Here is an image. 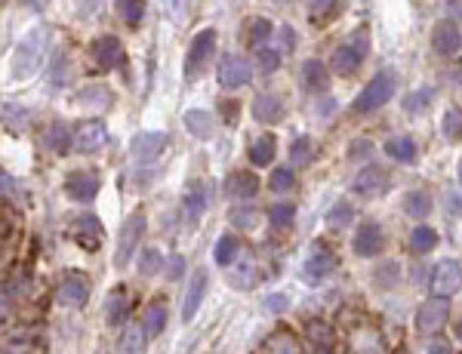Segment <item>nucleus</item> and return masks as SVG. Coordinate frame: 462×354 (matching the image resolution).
Segmentation results:
<instances>
[{
  "label": "nucleus",
  "instance_id": "f257e3e1",
  "mask_svg": "<svg viewBox=\"0 0 462 354\" xmlns=\"http://www.w3.org/2000/svg\"><path fill=\"white\" fill-rule=\"evenodd\" d=\"M47 40H49V31L47 28H35L28 37L19 40V47H16V62H13V78L16 80L31 78V74L40 68V62H44Z\"/></svg>",
  "mask_w": 462,
  "mask_h": 354
},
{
  "label": "nucleus",
  "instance_id": "f03ea898",
  "mask_svg": "<svg viewBox=\"0 0 462 354\" xmlns=\"http://www.w3.org/2000/svg\"><path fill=\"white\" fill-rule=\"evenodd\" d=\"M391 96H394V74L379 71L364 90L358 92V99L351 108H355V114H370V111H376V108H382Z\"/></svg>",
  "mask_w": 462,
  "mask_h": 354
},
{
  "label": "nucleus",
  "instance_id": "7ed1b4c3",
  "mask_svg": "<svg viewBox=\"0 0 462 354\" xmlns=\"http://www.w3.org/2000/svg\"><path fill=\"white\" fill-rule=\"evenodd\" d=\"M364 49H367V35L364 28L355 35V40H348V44H339L333 49L330 56V65L333 71L339 74V78H348V74H355L360 68V62H364Z\"/></svg>",
  "mask_w": 462,
  "mask_h": 354
},
{
  "label": "nucleus",
  "instance_id": "20e7f679",
  "mask_svg": "<svg viewBox=\"0 0 462 354\" xmlns=\"http://www.w3.org/2000/svg\"><path fill=\"white\" fill-rule=\"evenodd\" d=\"M142 231H145V213H130L127 219H123L121 238H117V252H114V265L117 268L130 265L133 252H136L139 240H142Z\"/></svg>",
  "mask_w": 462,
  "mask_h": 354
},
{
  "label": "nucleus",
  "instance_id": "39448f33",
  "mask_svg": "<svg viewBox=\"0 0 462 354\" xmlns=\"http://www.w3.org/2000/svg\"><path fill=\"white\" fill-rule=\"evenodd\" d=\"M459 286H462V265L456 262V259H441V262L432 268V277H428V290H432V296L450 299Z\"/></svg>",
  "mask_w": 462,
  "mask_h": 354
},
{
  "label": "nucleus",
  "instance_id": "423d86ee",
  "mask_svg": "<svg viewBox=\"0 0 462 354\" xmlns=\"http://www.w3.org/2000/svg\"><path fill=\"white\" fill-rule=\"evenodd\" d=\"M250 78H253V65L247 62V56H238V53L222 56L219 83L225 90H238V87H243V83H250Z\"/></svg>",
  "mask_w": 462,
  "mask_h": 354
},
{
  "label": "nucleus",
  "instance_id": "0eeeda50",
  "mask_svg": "<svg viewBox=\"0 0 462 354\" xmlns=\"http://www.w3.org/2000/svg\"><path fill=\"white\" fill-rule=\"evenodd\" d=\"M447 317H450V302L441 299V296H432L423 308H419V315H416V330H419V333H438L441 326L447 324Z\"/></svg>",
  "mask_w": 462,
  "mask_h": 354
},
{
  "label": "nucleus",
  "instance_id": "6e6552de",
  "mask_svg": "<svg viewBox=\"0 0 462 354\" xmlns=\"http://www.w3.org/2000/svg\"><path fill=\"white\" fill-rule=\"evenodd\" d=\"M213 49H216V31H213V28H204L195 40H191V47H188V59H185V74H188V78H195V74L207 65V59L213 56Z\"/></svg>",
  "mask_w": 462,
  "mask_h": 354
},
{
  "label": "nucleus",
  "instance_id": "1a4fd4ad",
  "mask_svg": "<svg viewBox=\"0 0 462 354\" xmlns=\"http://www.w3.org/2000/svg\"><path fill=\"white\" fill-rule=\"evenodd\" d=\"M90 296V283H87V277H83L80 271H68L62 277V283H59V293H56V299H59V305H65V308H80L83 302H87Z\"/></svg>",
  "mask_w": 462,
  "mask_h": 354
},
{
  "label": "nucleus",
  "instance_id": "9d476101",
  "mask_svg": "<svg viewBox=\"0 0 462 354\" xmlns=\"http://www.w3.org/2000/svg\"><path fill=\"white\" fill-rule=\"evenodd\" d=\"M432 47L438 49V56H456L462 49V31L453 19H441L432 28Z\"/></svg>",
  "mask_w": 462,
  "mask_h": 354
},
{
  "label": "nucleus",
  "instance_id": "9b49d317",
  "mask_svg": "<svg viewBox=\"0 0 462 354\" xmlns=\"http://www.w3.org/2000/svg\"><path fill=\"white\" fill-rule=\"evenodd\" d=\"M336 271V256L330 250H312V256L305 259V265H302V277H305V283H321L327 281Z\"/></svg>",
  "mask_w": 462,
  "mask_h": 354
},
{
  "label": "nucleus",
  "instance_id": "f8f14e48",
  "mask_svg": "<svg viewBox=\"0 0 462 354\" xmlns=\"http://www.w3.org/2000/svg\"><path fill=\"white\" fill-rule=\"evenodd\" d=\"M351 247H355V252H358L360 259H373V256H379L382 247H385L382 228H379L376 222L360 225V228L355 231V240H351Z\"/></svg>",
  "mask_w": 462,
  "mask_h": 354
},
{
  "label": "nucleus",
  "instance_id": "ddd939ff",
  "mask_svg": "<svg viewBox=\"0 0 462 354\" xmlns=\"http://www.w3.org/2000/svg\"><path fill=\"white\" fill-rule=\"evenodd\" d=\"M164 145H166L164 133H139V136H133V142H130V154L136 164H151V160H157Z\"/></svg>",
  "mask_w": 462,
  "mask_h": 354
},
{
  "label": "nucleus",
  "instance_id": "4468645a",
  "mask_svg": "<svg viewBox=\"0 0 462 354\" xmlns=\"http://www.w3.org/2000/svg\"><path fill=\"white\" fill-rule=\"evenodd\" d=\"M108 142V133H105V123L92 121V123H83L80 130H74V148L78 154H96L102 151Z\"/></svg>",
  "mask_w": 462,
  "mask_h": 354
},
{
  "label": "nucleus",
  "instance_id": "2eb2a0df",
  "mask_svg": "<svg viewBox=\"0 0 462 354\" xmlns=\"http://www.w3.org/2000/svg\"><path fill=\"white\" fill-rule=\"evenodd\" d=\"M92 59H96L99 68H117L123 62V49H121V40L114 35H105V37H96L90 47Z\"/></svg>",
  "mask_w": 462,
  "mask_h": 354
},
{
  "label": "nucleus",
  "instance_id": "dca6fc26",
  "mask_svg": "<svg viewBox=\"0 0 462 354\" xmlns=\"http://www.w3.org/2000/svg\"><path fill=\"white\" fill-rule=\"evenodd\" d=\"M71 238L80 243L83 250H99V243H102V225H99L96 216H78L71 222Z\"/></svg>",
  "mask_w": 462,
  "mask_h": 354
},
{
  "label": "nucleus",
  "instance_id": "f3484780",
  "mask_svg": "<svg viewBox=\"0 0 462 354\" xmlns=\"http://www.w3.org/2000/svg\"><path fill=\"white\" fill-rule=\"evenodd\" d=\"M284 114H287V108H284V99L274 96V92H262V96H256L253 102V117L259 123L265 126H274L284 121Z\"/></svg>",
  "mask_w": 462,
  "mask_h": 354
},
{
  "label": "nucleus",
  "instance_id": "a211bd4d",
  "mask_svg": "<svg viewBox=\"0 0 462 354\" xmlns=\"http://www.w3.org/2000/svg\"><path fill=\"white\" fill-rule=\"evenodd\" d=\"M355 195H364V197H376L382 195L385 188H389V176H385V170H379V166H367V170L358 173L355 179Z\"/></svg>",
  "mask_w": 462,
  "mask_h": 354
},
{
  "label": "nucleus",
  "instance_id": "6ab92c4d",
  "mask_svg": "<svg viewBox=\"0 0 462 354\" xmlns=\"http://www.w3.org/2000/svg\"><path fill=\"white\" fill-rule=\"evenodd\" d=\"M99 191V176L96 173H71L68 182H65V195L71 200H92Z\"/></svg>",
  "mask_w": 462,
  "mask_h": 354
},
{
  "label": "nucleus",
  "instance_id": "aec40b11",
  "mask_svg": "<svg viewBox=\"0 0 462 354\" xmlns=\"http://www.w3.org/2000/svg\"><path fill=\"white\" fill-rule=\"evenodd\" d=\"M204 293H207V271H204V268H197V271L191 274L188 293H185V305H182V320H185V324L197 315L200 302H204Z\"/></svg>",
  "mask_w": 462,
  "mask_h": 354
},
{
  "label": "nucleus",
  "instance_id": "412c9836",
  "mask_svg": "<svg viewBox=\"0 0 462 354\" xmlns=\"http://www.w3.org/2000/svg\"><path fill=\"white\" fill-rule=\"evenodd\" d=\"M330 87V74H327V65L317 62V59H308L302 65V90L305 92H324Z\"/></svg>",
  "mask_w": 462,
  "mask_h": 354
},
{
  "label": "nucleus",
  "instance_id": "4be33fe9",
  "mask_svg": "<svg viewBox=\"0 0 462 354\" xmlns=\"http://www.w3.org/2000/svg\"><path fill=\"white\" fill-rule=\"evenodd\" d=\"M148 348V330L145 324H130L121 336V345H117V354H145Z\"/></svg>",
  "mask_w": 462,
  "mask_h": 354
},
{
  "label": "nucleus",
  "instance_id": "5701e85b",
  "mask_svg": "<svg viewBox=\"0 0 462 354\" xmlns=\"http://www.w3.org/2000/svg\"><path fill=\"white\" fill-rule=\"evenodd\" d=\"M385 154L391 160H398V164H416V142L410 136H391L385 142Z\"/></svg>",
  "mask_w": 462,
  "mask_h": 354
},
{
  "label": "nucleus",
  "instance_id": "b1692460",
  "mask_svg": "<svg viewBox=\"0 0 462 354\" xmlns=\"http://www.w3.org/2000/svg\"><path fill=\"white\" fill-rule=\"evenodd\" d=\"M277 154V139L272 133H265V136H259L253 145H250V160H253V166H268Z\"/></svg>",
  "mask_w": 462,
  "mask_h": 354
},
{
  "label": "nucleus",
  "instance_id": "393cba45",
  "mask_svg": "<svg viewBox=\"0 0 462 354\" xmlns=\"http://www.w3.org/2000/svg\"><path fill=\"white\" fill-rule=\"evenodd\" d=\"M256 191H259V179L253 173H231L229 176V195L231 197L247 200V197H253Z\"/></svg>",
  "mask_w": 462,
  "mask_h": 354
},
{
  "label": "nucleus",
  "instance_id": "a878e982",
  "mask_svg": "<svg viewBox=\"0 0 462 354\" xmlns=\"http://www.w3.org/2000/svg\"><path fill=\"white\" fill-rule=\"evenodd\" d=\"M127 317H130V302H127V296H123V293H111V296H108V305H105L108 326L127 324Z\"/></svg>",
  "mask_w": 462,
  "mask_h": 354
},
{
  "label": "nucleus",
  "instance_id": "bb28decb",
  "mask_svg": "<svg viewBox=\"0 0 462 354\" xmlns=\"http://www.w3.org/2000/svg\"><path fill=\"white\" fill-rule=\"evenodd\" d=\"M44 145L53 151V154H68V145H74L68 126H65V123H53V126H49V133L44 136Z\"/></svg>",
  "mask_w": 462,
  "mask_h": 354
},
{
  "label": "nucleus",
  "instance_id": "cd10ccee",
  "mask_svg": "<svg viewBox=\"0 0 462 354\" xmlns=\"http://www.w3.org/2000/svg\"><path fill=\"white\" fill-rule=\"evenodd\" d=\"M185 126H188V133H195L197 139H209L213 136V114L195 108V111L185 114Z\"/></svg>",
  "mask_w": 462,
  "mask_h": 354
},
{
  "label": "nucleus",
  "instance_id": "c85d7f7f",
  "mask_svg": "<svg viewBox=\"0 0 462 354\" xmlns=\"http://www.w3.org/2000/svg\"><path fill=\"white\" fill-rule=\"evenodd\" d=\"M145 330H148V336H161L164 333V326H166V305L161 299L157 302H151V305L145 308Z\"/></svg>",
  "mask_w": 462,
  "mask_h": 354
},
{
  "label": "nucleus",
  "instance_id": "c756f323",
  "mask_svg": "<svg viewBox=\"0 0 462 354\" xmlns=\"http://www.w3.org/2000/svg\"><path fill=\"white\" fill-rule=\"evenodd\" d=\"M238 252H241V243L234 234H222L219 240H216V252H213V259H216V265H231L234 259H238Z\"/></svg>",
  "mask_w": 462,
  "mask_h": 354
},
{
  "label": "nucleus",
  "instance_id": "7c9ffc66",
  "mask_svg": "<svg viewBox=\"0 0 462 354\" xmlns=\"http://www.w3.org/2000/svg\"><path fill=\"white\" fill-rule=\"evenodd\" d=\"M410 247H413V252H432L438 247V231L428 228V225H419V228H413V234H410Z\"/></svg>",
  "mask_w": 462,
  "mask_h": 354
},
{
  "label": "nucleus",
  "instance_id": "2f4dec72",
  "mask_svg": "<svg viewBox=\"0 0 462 354\" xmlns=\"http://www.w3.org/2000/svg\"><path fill=\"white\" fill-rule=\"evenodd\" d=\"M441 133L447 142H459L462 139V108H447L441 121Z\"/></svg>",
  "mask_w": 462,
  "mask_h": 354
},
{
  "label": "nucleus",
  "instance_id": "473e14b6",
  "mask_svg": "<svg viewBox=\"0 0 462 354\" xmlns=\"http://www.w3.org/2000/svg\"><path fill=\"white\" fill-rule=\"evenodd\" d=\"M117 16H121L130 28H136L142 22V16H145V0H117Z\"/></svg>",
  "mask_w": 462,
  "mask_h": 354
},
{
  "label": "nucleus",
  "instance_id": "72a5a7b5",
  "mask_svg": "<svg viewBox=\"0 0 462 354\" xmlns=\"http://www.w3.org/2000/svg\"><path fill=\"white\" fill-rule=\"evenodd\" d=\"M351 219H355V209H351V204H346V200H339V204H333V209L327 213V225L330 228H348Z\"/></svg>",
  "mask_w": 462,
  "mask_h": 354
},
{
  "label": "nucleus",
  "instance_id": "f704fd0d",
  "mask_svg": "<svg viewBox=\"0 0 462 354\" xmlns=\"http://www.w3.org/2000/svg\"><path fill=\"white\" fill-rule=\"evenodd\" d=\"M204 209H207V195H204V188H191L188 195H185V216L191 219V222H197L200 216H204Z\"/></svg>",
  "mask_w": 462,
  "mask_h": 354
},
{
  "label": "nucleus",
  "instance_id": "c9c22d12",
  "mask_svg": "<svg viewBox=\"0 0 462 354\" xmlns=\"http://www.w3.org/2000/svg\"><path fill=\"white\" fill-rule=\"evenodd\" d=\"M404 209L410 216H416V219H423L432 213V197L425 195V191H410V195L404 197Z\"/></svg>",
  "mask_w": 462,
  "mask_h": 354
},
{
  "label": "nucleus",
  "instance_id": "e433bc0d",
  "mask_svg": "<svg viewBox=\"0 0 462 354\" xmlns=\"http://www.w3.org/2000/svg\"><path fill=\"white\" fill-rule=\"evenodd\" d=\"M28 121H31V111H28V108H19V105H6V108H4V123H6V130L22 133L25 126H28Z\"/></svg>",
  "mask_w": 462,
  "mask_h": 354
},
{
  "label": "nucleus",
  "instance_id": "4c0bfd02",
  "mask_svg": "<svg viewBox=\"0 0 462 354\" xmlns=\"http://www.w3.org/2000/svg\"><path fill=\"white\" fill-rule=\"evenodd\" d=\"M296 219V207L287 204V200H281V204H274L268 209V222H272V228H287V225Z\"/></svg>",
  "mask_w": 462,
  "mask_h": 354
},
{
  "label": "nucleus",
  "instance_id": "58836bf2",
  "mask_svg": "<svg viewBox=\"0 0 462 354\" xmlns=\"http://www.w3.org/2000/svg\"><path fill=\"white\" fill-rule=\"evenodd\" d=\"M336 6H339V0H312V4H308V19L327 22L336 13Z\"/></svg>",
  "mask_w": 462,
  "mask_h": 354
},
{
  "label": "nucleus",
  "instance_id": "ea45409f",
  "mask_svg": "<svg viewBox=\"0 0 462 354\" xmlns=\"http://www.w3.org/2000/svg\"><path fill=\"white\" fill-rule=\"evenodd\" d=\"M161 265H164V256L157 250H142V256H139V274H157L161 271Z\"/></svg>",
  "mask_w": 462,
  "mask_h": 354
},
{
  "label": "nucleus",
  "instance_id": "a19ab883",
  "mask_svg": "<svg viewBox=\"0 0 462 354\" xmlns=\"http://www.w3.org/2000/svg\"><path fill=\"white\" fill-rule=\"evenodd\" d=\"M428 102H432V90H416L404 99V111L407 114H423L428 108Z\"/></svg>",
  "mask_w": 462,
  "mask_h": 354
},
{
  "label": "nucleus",
  "instance_id": "79ce46f5",
  "mask_svg": "<svg viewBox=\"0 0 462 354\" xmlns=\"http://www.w3.org/2000/svg\"><path fill=\"white\" fill-rule=\"evenodd\" d=\"M274 31H272V22L268 19H253L250 22V44L253 47H262L268 44V37H272Z\"/></svg>",
  "mask_w": 462,
  "mask_h": 354
},
{
  "label": "nucleus",
  "instance_id": "37998d69",
  "mask_svg": "<svg viewBox=\"0 0 462 354\" xmlns=\"http://www.w3.org/2000/svg\"><path fill=\"white\" fill-rule=\"evenodd\" d=\"M65 71H68V59H65V53H56L53 62H49V83L53 87H65Z\"/></svg>",
  "mask_w": 462,
  "mask_h": 354
},
{
  "label": "nucleus",
  "instance_id": "c03bdc74",
  "mask_svg": "<svg viewBox=\"0 0 462 354\" xmlns=\"http://www.w3.org/2000/svg\"><path fill=\"white\" fill-rule=\"evenodd\" d=\"M308 157H312V139H308V136H299V139L290 145V160H293L296 166H302V164H308Z\"/></svg>",
  "mask_w": 462,
  "mask_h": 354
},
{
  "label": "nucleus",
  "instance_id": "a18cd8bd",
  "mask_svg": "<svg viewBox=\"0 0 462 354\" xmlns=\"http://www.w3.org/2000/svg\"><path fill=\"white\" fill-rule=\"evenodd\" d=\"M293 182H296V179H293L290 166H277V170L272 173V179H268V188H272V191H290Z\"/></svg>",
  "mask_w": 462,
  "mask_h": 354
},
{
  "label": "nucleus",
  "instance_id": "49530a36",
  "mask_svg": "<svg viewBox=\"0 0 462 354\" xmlns=\"http://www.w3.org/2000/svg\"><path fill=\"white\" fill-rule=\"evenodd\" d=\"M259 68H262L265 74H272V71H277L281 68V53L277 49H268V47H259Z\"/></svg>",
  "mask_w": 462,
  "mask_h": 354
},
{
  "label": "nucleus",
  "instance_id": "de8ad7c7",
  "mask_svg": "<svg viewBox=\"0 0 462 354\" xmlns=\"http://www.w3.org/2000/svg\"><path fill=\"white\" fill-rule=\"evenodd\" d=\"M78 99L80 102H99V108H105L108 102H111V92H108L105 87H83Z\"/></svg>",
  "mask_w": 462,
  "mask_h": 354
},
{
  "label": "nucleus",
  "instance_id": "09e8293b",
  "mask_svg": "<svg viewBox=\"0 0 462 354\" xmlns=\"http://www.w3.org/2000/svg\"><path fill=\"white\" fill-rule=\"evenodd\" d=\"M370 154H373V142H370V139H355L348 145V157L351 160H367Z\"/></svg>",
  "mask_w": 462,
  "mask_h": 354
},
{
  "label": "nucleus",
  "instance_id": "8fccbe9b",
  "mask_svg": "<svg viewBox=\"0 0 462 354\" xmlns=\"http://www.w3.org/2000/svg\"><path fill=\"white\" fill-rule=\"evenodd\" d=\"M164 271H166V277H170V281L182 277V271H185V259H182V256H170V262H164Z\"/></svg>",
  "mask_w": 462,
  "mask_h": 354
},
{
  "label": "nucleus",
  "instance_id": "3c124183",
  "mask_svg": "<svg viewBox=\"0 0 462 354\" xmlns=\"http://www.w3.org/2000/svg\"><path fill=\"white\" fill-rule=\"evenodd\" d=\"M265 308H268V311H284V308H287V296L274 293V296H268V299H265Z\"/></svg>",
  "mask_w": 462,
  "mask_h": 354
},
{
  "label": "nucleus",
  "instance_id": "603ef678",
  "mask_svg": "<svg viewBox=\"0 0 462 354\" xmlns=\"http://www.w3.org/2000/svg\"><path fill=\"white\" fill-rule=\"evenodd\" d=\"M394 274H398V265H389V268H379V286H385V283H394Z\"/></svg>",
  "mask_w": 462,
  "mask_h": 354
},
{
  "label": "nucleus",
  "instance_id": "864d4df0",
  "mask_svg": "<svg viewBox=\"0 0 462 354\" xmlns=\"http://www.w3.org/2000/svg\"><path fill=\"white\" fill-rule=\"evenodd\" d=\"M99 4H102V0H78V6H80L83 16H92V13L99 10Z\"/></svg>",
  "mask_w": 462,
  "mask_h": 354
},
{
  "label": "nucleus",
  "instance_id": "5fc2aeb1",
  "mask_svg": "<svg viewBox=\"0 0 462 354\" xmlns=\"http://www.w3.org/2000/svg\"><path fill=\"white\" fill-rule=\"evenodd\" d=\"M0 191H13V195H19V185H16L6 173H0Z\"/></svg>",
  "mask_w": 462,
  "mask_h": 354
},
{
  "label": "nucleus",
  "instance_id": "6e6d98bb",
  "mask_svg": "<svg viewBox=\"0 0 462 354\" xmlns=\"http://www.w3.org/2000/svg\"><path fill=\"white\" fill-rule=\"evenodd\" d=\"M428 354H450V345L444 339H434L432 345H428Z\"/></svg>",
  "mask_w": 462,
  "mask_h": 354
},
{
  "label": "nucleus",
  "instance_id": "4d7b16f0",
  "mask_svg": "<svg viewBox=\"0 0 462 354\" xmlns=\"http://www.w3.org/2000/svg\"><path fill=\"white\" fill-rule=\"evenodd\" d=\"M281 37H284V47H296V35H293V28H290V25H284V28H281Z\"/></svg>",
  "mask_w": 462,
  "mask_h": 354
},
{
  "label": "nucleus",
  "instance_id": "13d9d810",
  "mask_svg": "<svg viewBox=\"0 0 462 354\" xmlns=\"http://www.w3.org/2000/svg\"><path fill=\"white\" fill-rule=\"evenodd\" d=\"M450 204H453V213H462V200H459L456 195H453V197H450Z\"/></svg>",
  "mask_w": 462,
  "mask_h": 354
},
{
  "label": "nucleus",
  "instance_id": "bf43d9fd",
  "mask_svg": "<svg viewBox=\"0 0 462 354\" xmlns=\"http://www.w3.org/2000/svg\"><path fill=\"white\" fill-rule=\"evenodd\" d=\"M456 339H459V342H462V317H459V320H456Z\"/></svg>",
  "mask_w": 462,
  "mask_h": 354
},
{
  "label": "nucleus",
  "instance_id": "052dcab7",
  "mask_svg": "<svg viewBox=\"0 0 462 354\" xmlns=\"http://www.w3.org/2000/svg\"><path fill=\"white\" fill-rule=\"evenodd\" d=\"M456 176H459V185H462V157H459V164H456Z\"/></svg>",
  "mask_w": 462,
  "mask_h": 354
}]
</instances>
